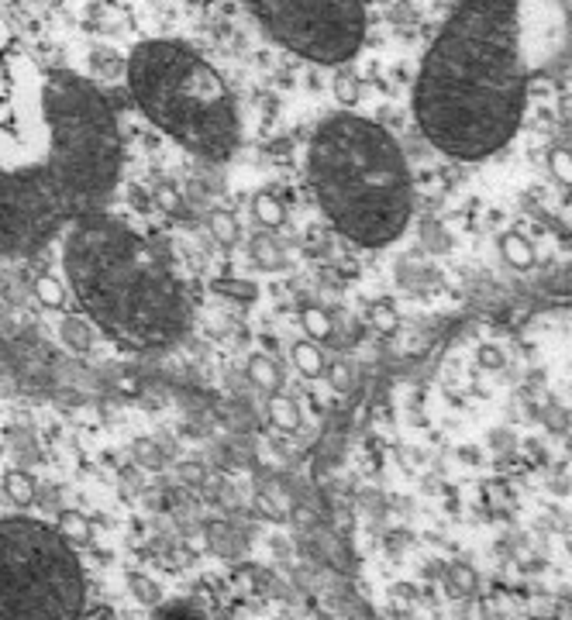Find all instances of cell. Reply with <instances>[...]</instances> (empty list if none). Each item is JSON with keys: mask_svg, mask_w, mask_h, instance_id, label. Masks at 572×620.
Listing matches in <instances>:
<instances>
[{"mask_svg": "<svg viewBox=\"0 0 572 620\" xmlns=\"http://www.w3.org/2000/svg\"><path fill=\"white\" fill-rule=\"evenodd\" d=\"M35 152L0 166V258H32L114 200L121 124L104 90L73 69L18 66Z\"/></svg>", "mask_w": 572, "mask_h": 620, "instance_id": "obj_1", "label": "cell"}, {"mask_svg": "<svg viewBox=\"0 0 572 620\" xmlns=\"http://www.w3.org/2000/svg\"><path fill=\"white\" fill-rule=\"evenodd\" d=\"M524 0H455L414 83L421 135L455 162H483L518 135L528 103Z\"/></svg>", "mask_w": 572, "mask_h": 620, "instance_id": "obj_2", "label": "cell"}, {"mask_svg": "<svg viewBox=\"0 0 572 620\" xmlns=\"http://www.w3.org/2000/svg\"><path fill=\"white\" fill-rule=\"evenodd\" d=\"M63 279L97 334L159 352L190 331V296L170 256L114 214H87L63 235Z\"/></svg>", "mask_w": 572, "mask_h": 620, "instance_id": "obj_3", "label": "cell"}, {"mask_svg": "<svg viewBox=\"0 0 572 620\" xmlns=\"http://www.w3.org/2000/svg\"><path fill=\"white\" fill-rule=\"evenodd\" d=\"M307 187L334 235L355 248H386L414 218V176L383 124L359 111H334L307 145Z\"/></svg>", "mask_w": 572, "mask_h": 620, "instance_id": "obj_4", "label": "cell"}, {"mask_svg": "<svg viewBox=\"0 0 572 620\" xmlns=\"http://www.w3.org/2000/svg\"><path fill=\"white\" fill-rule=\"evenodd\" d=\"M128 93L141 118L183 152L221 166L242 145V114L228 80L176 38H145L124 63Z\"/></svg>", "mask_w": 572, "mask_h": 620, "instance_id": "obj_5", "label": "cell"}, {"mask_svg": "<svg viewBox=\"0 0 572 620\" xmlns=\"http://www.w3.org/2000/svg\"><path fill=\"white\" fill-rule=\"evenodd\" d=\"M87 568L55 524L0 517V620H87Z\"/></svg>", "mask_w": 572, "mask_h": 620, "instance_id": "obj_6", "label": "cell"}, {"mask_svg": "<svg viewBox=\"0 0 572 620\" xmlns=\"http://www.w3.org/2000/svg\"><path fill=\"white\" fill-rule=\"evenodd\" d=\"M269 42L314 66H345L365 45L363 0H238Z\"/></svg>", "mask_w": 572, "mask_h": 620, "instance_id": "obj_7", "label": "cell"}, {"mask_svg": "<svg viewBox=\"0 0 572 620\" xmlns=\"http://www.w3.org/2000/svg\"><path fill=\"white\" fill-rule=\"evenodd\" d=\"M59 342L70 348L73 355H87L97 342V327L90 325L83 314H63L59 321Z\"/></svg>", "mask_w": 572, "mask_h": 620, "instance_id": "obj_8", "label": "cell"}, {"mask_svg": "<svg viewBox=\"0 0 572 620\" xmlns=\"http://www.w3.org/2000/svg\"><path fill=\"white\" fill-rule=\"evenodd\" d=\"M32 293H35V300L45 310H63V307H66V300H70V286H66V279H63L59 273L35 276Z\"/></svg>", "mask_w": 572, "mask_h": 620, "instance_id": "obj_9", "label": "cell"}, {"mask_svg": "<svg viewBox=\"0 0 572 620\" xmlns=\"http://www.w3.org/2000/svg\"><path fill=\"white\" fill-rule=\"evenodd\" d=\"M290 359H294L296 373L304 379H321L325 376V369H328V362H325V352L317 348V342L311 338H304V342H296L290 348Z\"/></svg>", "mask_w": 572, "mask_h": 620, "instance_id": "obj_10", "label": "cell"}, {"mask_svg": "<svg viewBox=\"0 0 572 620\" xmlns=\"http://www.w3.org/2000/svg\"><path fill=\"white\" fill-rule=\"evenodd\" d=\"M248 379H252V386H259L262 393H279V386H283L279 362L269 359V355H252L248 359Z\"/></svg>", "mask_w": 572, "mask_h": 620, "instance_id": "obj_11", "label": "cell"}, {"mask_svg": "<svg viewBox=\"0 0 572 620\" xmlns=\"http://www.w3.org/2000/svg\"><path fill=\"white\" fill-rule=\"evenodd\" d=\"M266 413H269V421H273V428L279 431H296L300 428V407H296L294 396L286 393H269V403H266Z\"/></svg>", "mask_w": 572, "mask_h": 620, "instance_id": "obj_12", "label": "cell"}, {"mask_svg": "<svg viewBox=\"0 0 572 620\" xmlns=\"http://www.w3.org/2000/svg\"><path fill=\"white\" fill-rule=\"evenodd\" d=\"M248 256H252V262L256 266H262V269H279L286 258H283V245H279L269 231H262V235H256V238L248 241Z\"/></svg>", "mask_w": 572, "mask_h": 620, "instance_id": "obj_13", "label": "cell"}, {"mask_svg": "<svg viewBox=\"0 0 572 620\" xmlns=\"http://www.w3.org/2000/svg\"><path fill=\"white\" fill-rule=\"evenodd\" d=\"M252 218H256L266 231H273V228H283V224H286V207H283V200H276L273 193H259V197L252 200Z\"/></svg>", "mask_w": 572, "mask_h": 620, "instance_id": "obj_14", "label": "cell"}, {"mask_svg": "<svg viewBox=\"0 0 572 620\" xmlns=\"http://www.w3.org/2000/svg\"><path fill=\"white\" fill-rule=\"evenodd\" d=\"M500 252L514 269H528V266L535 262V248H531V241L524 238V235H518V231H507V235H503Z\"/></svg>", "mask_w": 572, "mask_h": 620, "instance_id": "obj_15", "label": "cell"}, {"mask_svg": "<svg viewBox=\"0 0 572 620\" xmlns=\"http://www.w3.org/2000/svg\"><path fill=\"white\" fill-rule=\"evenodd\" d=\"M55 531L63 534L73 548H76V545H83L90 538V520L80 514V510H59V517H55Z\"/></svg>", "mask_w": 572, "mask_h": 620, "instance_id": "obj_16", "label": "cell"}, {"mask_svg": "<svg viewBox=\"0 0 572 620\" xmlns=\"http://www.w3.org/2000/svg\"><path fill=\"white\" fill-rule=\"evenodd\" d=\"M208 228H210V235H214V241H218V245H225V248H231L235 241L242 238V228H238V221H235L231 214H225V210H214V214H210V221H208Z\"/></svg>", "mask_w": 572, "mask_h": 620, "instance_id": "obj_17", "label": "cell"}, {"mask_svg": "<svg viewBox=\"0 0 572 620\" xmlns=\"http://www.w3.org/2000/svg\"><path fill=\"white\" fill-rule=\"evenodd\" d=\"M214 293H221V296H231V300H256L259 296V286L252 283V279H238V276H221L218 283H214Z\"/></svg>", "mask_w": 572, "mask_h": 620, "instance_id": "obj_18", "label": "cell"}, {"mask_svg": "<svg viewBox=\"0 0 572 620\" xmlns=\"http://www.w3.org/2000/svg\"><path fill=\"white\" fill-rule=\"evenodd\" d=\"M4 493L15 499V503H32V497H35V480L28 476V472H21V469H15V472H7L4 476Z\"/></svg>", "mask_w": 572, "mask_h": 620, "instance_id": "obj_19", "label": "cell"}, {"mask_svg": "<svg viewBox=\"0 0 572 620\" xmlns=\"http://www.w3.org/2000/svg\"><path fill=\"white\" fill-rule=\"evenodd\" d=\"M304 327H307V338H331L334 334V325H331V317L325 310H304Z\"/></svg>", "mask_w": 572, "mask_h": 620, "instance_id": "obj_20", "label": "cell"}, {"mask_svg": "<svg viewBox=\"0 0 572 620\" xmlns=\"http://www.w3.org/2000/svg\"><path fill=\"white\" fill-rule=\"evenodd\" d=\"M449 583H451V593L466 596V593L476 589V572L469 566H462V562H455V566H449Z\"/></svg>", "mask_w": 572, "mask_h": 620, "instance_id": "obj_21", "label": "cell"}, {"mask_svg": "<svg viewBox=\"0 0 572 620\" xmlns=\"http://www.w3.org/2000/svg\"><path fill=\"white\" fill-rule=\"evenodd\" d=\"M548 166H552L558 183L572 187V152L569 149H552V152H548Z\"/></svg>", "mask_w": 572, "mask_h": 620, "instance_id": "obj_22", "label": "cell"}, {"mask_svg": "<svg viewBox=\"0 0 572 620\" xmlns=\"http://www.w3.org/2000/svg\"><path fill=\"white\" fill-rule=\"evenodd\" d=\"M156 620H208V617L197 606H190V603H170V606L159 610Z\"/></svg>", "mask_w": 572, "mask_h": 620, "instance_id": "obj_23", "label": "cell"}, {"mask_svg": "<svg viewBox=\"0 0 572 620\" xmlns=\"http://www.w3.org/2000/svg\"><path fill=\"white\" fill-rule=\"evenodd\" d=\"M373 321H376V327H380V331H390V327L397 325V317H393V307H386V304H376V307H373Z\"/></svg>", "mask_w": 572, "mask_h": 620, "instance_id": "obj_24", "label": "cell"}, {"mask_svg": "<svg viewBox=\"0 0 572 620\" xmlns=\"http://www.w3.org/2000/svg\"><path fill=\"white\" fill-rule=\"evenodd\" d=\"M135 593H139V600H145V603H159V593L152 589L149 579H139V583H135Z\"/></svg>", "mask_w": 572, "mask_h": 620, "instance_id": "obj_25", "label": "cell"}, {"mask_svg": "<svg viewBox=\"0 0 572 620\" xmlns=\"http://www.w3.org/2000/svg\"><path fill=\"white\" fill-rule=\"evenodd\" d=\"M480 362H483L486 369H493V365H500L503 362V355L497 352V348H483V352H480Z\"/></svg>", "mask_w": 572, "mask_h": 620, "instance_id": "obj_26", "label": "cell"}, {"mask_svg": "<svg viewBox=\"0 0 572 620\" xmlns=\"http://www.w3.org/2000/svg\"><path fill=\"white\" fill-rule=\"evenodd\" d=\"M331 386H338V390H345V386H348V369H345V365H334V373H331Z\"/></svg>", "mask_w": 572, "mask_h": 620, "instance_id": "obj_27", "label": "cell"}]
</instances>
